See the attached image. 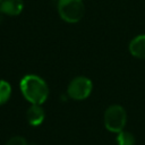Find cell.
I'll return each mask as SVG.
<instances>
[{
  "mask_svg": "<svg viewBox=\"0 0 145 145\" xmlns=\"http://www.w3.org/2000/svg\"><path fill=\"white\" fill-rule=\"evenodd\" d=\"M127 122V113L126 110L119 104L110 105L104 112V126L111 131L118 134L123 130Z\"/></svg>",
  "mask_w": 145,
  "mask_h": 145,
  "instance_id": "3",
  "label": "cell"
},
{
  "mask_svg": "<svg viewBox=\"0 0 145 145\" xmlns=\"http://www.w3.org/2000/svg\"><path fill=\"white\" fill-rule=\"evenodd\" d=\"M11 96V85L3 79H0V105L8 102Z\"/></svg>",
  "mask_w": 145,
  "mask_h": 145,
  "instance_id": "8",
  "label": "cell"
},
{
  "mask_svg": "<svg viewBox=\"0 0 145 145\" xmlns=\"http://www.w3.org/2000/svg\"><path fill=\"white\" fill-rule=\"evenodd\" d=\"M19 88L23 96L31 104H43L48 100L49 86L46 82L37 75H25L19 83Z\"/></svg>",
  "mask_w": 145,
  "mask_h": 145,
  "instance_id": "1",
  "label": "cell"
},
{
  "mask_svg": "<svg viewBox=\"0 0 145 145\" xmlns=\"http://www.w3.org/2000/svg\"><path fill=\"white\" fill-rule=\"evenodd\" d=\"M57 9L60 18L69 24L78 23L85 14L83 0H58Z\"/></svg>",
  "mask_w": 145,
  "mask_h": 145,
  "instance_id": "2",
  "label": "cell"
},
{
  "mask_svg": "<svg viewBox=\"0 0 145 145\" xmlns=\"http://www.w3.org/2000/svg\"><path fill=\"white\" fill-rule=\"evenodd\" d=\"M128 50L133 57L145 59V34H140L134 37L129 42Z\"/></svg>",
  "mask_w": 145,
  "mask_h": 145,
  "instance_id": "7",
  "label": "cell"
},
{
  "mask_svg": "<svg viewBox=\"0 0 145 145\" xmlns=\"http://www.w3.org/2000/svg\"><path fill=\"white\" fill-rule=\"evenodd\" d=\"M26 118L31 126L33 127L40 126L44 121V118H45V113L41 104H31V106L27 109Z\"/></svg>",
  "mask_w": 145,
  "mask_h": 145,
  "instance_id": "6",
  "label": "cell"
},
{
  "mask_svg": "<svg viewBox=\"0 0 145 145\" xmlns=\"http://www.w3.org/2000/svg\"><path fill=\"white\" fill-rule=\"evenodd\" d=\"M23 9V0H0V14L7 16H18Z\"/></svg>",
  "mask_w": 145,
  "mask_h": 145,
  "instance_id": "5",
  "label": "cell"
},
{
  "mask_svg": "<svg viewBox=\"0 0 145 145\" xmlns=\"http://www.w3.org/2000/svg\"><path fill=\"white\" fill-rule=\"evenodd\" d=\"M117 144L118 145H135V137L131 133L121 130L117 134Z\"/></svg>",
  "mask_w": 145,
  "mask_h": 145,
  "instance_id": "9",
  "label": "cell"
},
{
  "mask_svg": "<svg viewBox=\"0 0 145 145\" xmlns=\"http://www.w3.org/2000/svg\"><path fill=\"white\" fill-rule=\"evenodd\" d=\"M93 91V83L89 78L85 76H77L74 79L70 80L68 87H67V93L68 96L72 100H85L87 99Z\"/></svg>",
  "mask_w": 145,
  "mask_h": 145,
  "instance_id": "4",
  "label": "cell"
},
{
  "mask_svg": "<svg viewBox=\"0 0 145 145\" xmlns=\"http://www.w3.org/2000/svg\"><path fill=\"white\" fill-rule=\"evenodd\" d=\"M6 145H28V144H27V142H26V139L24 137L14 136L6 143Z\"/></svg>",
  "mask_w": 145,
  "mask_h": 145,
  "instance_id": "10",
  "label": "cell"
}]
</instances>
